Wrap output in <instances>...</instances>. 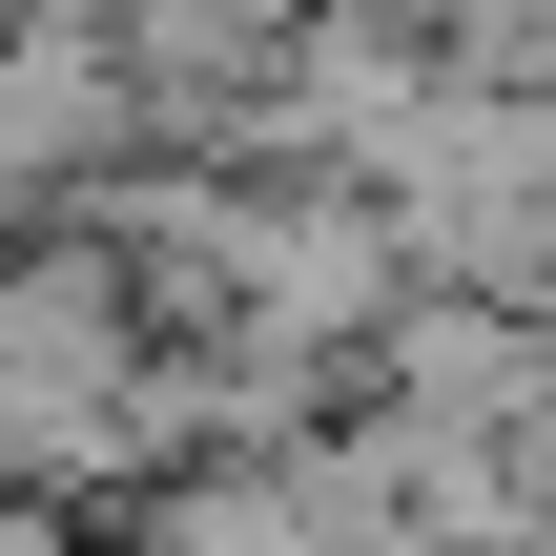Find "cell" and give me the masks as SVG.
Returning a JSON list of instances; mask_svg holds the SVG:
<instances>
[{
	"mask_svg": "<svg viewBox=\"0 0 556 556\" xmlns=\"http://www.w3.org/2000/svg\"><path fill=\"white\" fill-rule=\"evenodd\" d=\"M144 556H330V536L289 516V475H268V454H186V475L144 495Z\"/></svg>",
	"mask_w": 556,
	"mask_h": 556,
	"instance_id": "5",
	"label": "cell"
},
{
	"mask_svg": "<svg viewBox=\"0 0 556 556\" xmlns=\"http://www.w3.org/2000/svg\"><path fill=\"white\" fill-rule=\"evenodd\" d=\"M351 371H371V413H433V433H536V413H556V309H516V289H392Z\"/></svg>",
	"mask_w": 556,
	"mask_h": 556,
	"instance_id": "3",
	"label": "cell"
},
{
	"mask_svg": "<svg viewBox=\"0 0 556 556\" xmlns=\"http://www.w3.org/2000/svg\"><path fill=\"white\" fill-rule=\"evenodd\" d=\"M124 165H144V103H124V62H103V21H83V0H0V227L103 206Z\"/></svg>",
	"mask_w": 556,
	"mask_h": 556,
	"instance_id": "2",
	"label": "cell"
},
{
	"mask_svg": "<svg viewBox=\"0 0 556 556\" xmlns=\"http://www.w3.org/2000/svg\"><path fill=\"white\" fill-rule=\"evenodd\" d=\"M83 21H103V62H124L144 144H227V124H248V83H268V41H289L309 0H83Z\"/></svg>",
	"mask_w": 556,
	"mask_h": 556,
	"instance_id": "4",
	"label": "cell"
},
{
	"mask_svg": "<svg viewBox=\"0 0 556 556\" xmlns=\"http://www.w3.org/2000/svg\"><path fill=\"white\" fill-rule=\"evenodd\" d=\"M371 227H392L413 289H516V309H556V103L433 62L413 124L371 144Z\"/></svg>",
	"mask_w": 556,
	"mask_h": 556,
	"instance_id": "1",
	"label": "cell"
}]
</instances>
